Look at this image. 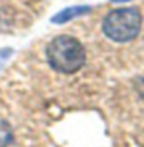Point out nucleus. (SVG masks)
<instances>
[{
	"label": "nucleus",
	"instance_id": "39448f33",
	"mask_svg": "<svg viewBox=\"0 0 144 147\" xmlns=\"http://www.w3.org/2000/svg\"><path fill=\"white\" fill-rule=\"evenodd\" d=\"M112 3H127V2H132V0H110Z\"/></svg>",
	"mask_w": 144,
	"mask_h": 147
},
{
	"label": "nucleus",
	"instance_id": "f257e3e1",
	"mask_svg": "<svg viewBox=\"0 0 144 147\" xmlns=\"http://www.w3.org/2000/svg\"><path fill=\"white\" fill-rule=\"evenodd\" d=\"M85 48L73 36L62 34L54 37L47 47V61L57 73L73 74L85 63Z\"/></svg>",
	"mask_w": 144,
	"mask_h": 147
},
{
	"label": "nucleus",
	"instance_id": "20e7f679",
	"mask_svg": "<svg viewBox=\"0 0 144 147\" xmlns=\"http://www.w3.org/2000/svg\"><path fill=\"white\" fill-rule=\"evenodd\" d=\"M13 141V132H11L9 124L5 119L0 118V147H6Z\"/></svg>",
	"mask_w": 144,
	"mask_h": 147
},
{
	"label": "nucleus",
	"instance_id": "7ed1b4c3",
	"mask_svg": "<svg viewBox=\"0 0 144 147\" xmlns=\"http://www.w3.org/2000/svg\"><path fill=\"white\" fill-rule=\"evenodd\" d=\"M91 11V6L87 5H78V6H68L65 9L59 11L56 16L51 17V22L56 23V25H64V23L73 20L76 17H81V16H85Z\"/></svg>",
	"mask_w": 144,
	"mask_h": 147
},
{
	"label": "nucleus",
	"instance_id": "f03ea898",
	"mask_svg": "<svg viewBox=\"0 0 144 147\" xmlns=\"http://www.w3.org/2000/svg\"><path fill=\"white\" fill-rule=\"evenodd\" d=\"M143 25V16L137 6L112 9L102 20V33L116 43H127L138 37Z\"/></svg>",
	"mask_w": 144,
	"mask_h": 147
}]
</instances>
